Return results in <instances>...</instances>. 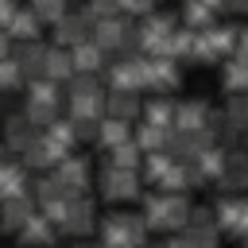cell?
<instances>
[{"label": "cell", "instance_id": "obj_1", "mask_svg": "<svg viewBox=\"0 0 248 248\" xmlns=\"http://www.w3.org/2000/svg\"><path fill=\"white\" fill-rule=\"evenodd\" d=\"M190 213H194V205L186 202V194L159 190V194L143 198V221H147V229H186Z\"/></svg>", "mask_w": 248, "mask_h": 248}, {"label": "cell", "instance_id": "obj_2", "mask_svg": "<svg viewBox=\"0 0 248 248\" xmlns=\"http://www.w3.org/2000/svg\"><path fill=\"white\" fill-rule=\"evenodd\" d=\"M105 236H108V248H143L147 221L140 213H112L105 225Z\"/></svg>", "mask_w": 248, "mask_h": 248}, {"label": "cell", "instance_id": "obj_3", "mask_svg": "<svg viewBox=\"0 0 248 248\" xmlns=\"http://www.w3.org/2000/svg\"><path fill=\"white\" fill-rule=\"evenodd\" d=\"M101 194L108 202H132V198H140V174L120 170V167H105L101 170Z\"/></svg>", "mask_w": 248, "mask_h": 248}, {"label": "cell", "instance_id": "obj_4", "mask_svg": "<svg viewBox=\"0 0 248 248\" xmlns=\"http://www.w3.org/2000/svg\"><path fill=\"white\" fill-rule=\"evenodd\" d=\"M143 85H155V93H167L178 85V62L163 58V54H147L143 58Z\"/></svg>", "mask_w": 248, "mask_h": 248}, {"label": "cell", "instance_id": "obj_5", "mask_svg": "<svg viewBox=\"0 0 248 248\" xmlns=\"http://www.w3.org/2000/svg\"><path fill=\"white\" fill-rule=\"evenodd\" d=\"M54 39H58V46H66V50H74L78 43H85V39H93V23H89V16L81 12V16H62L58 23H54Z\"/></svg>", "mask_w": 248, "mask_h": 248}, {"label": "cell", "instance_id": "obj_6", "mask_svg": "<svg viewBox=\"0 0 248 248\" xmlns=\"http://www.w3.org/2000/svg\"><path fill=\"white\" fill-rule=\"evenodd\" d=\"M174 128L178 132H205L213 128V112L205 101H186V105H174Z\"/></svg>", "mask_w": 248, "mask_h": 248}, {"label": "cell", "instance_id": "obj_7", "mask_svg": "<svg viewBox=\"0 0 248 248\" xmlns=\"http://www.w3.org/2000/svg\"><path fill=\"white\" fill-rule=\"evenodd\" d=\"M143 112V101H140V93H132V89H108L105 93V116H116V120H136Z\"/></svg>", "mask_w": 248, "mask_h": 248}, {"label": "cell", "instance_id": "obj_8", "mask_svg": "<svg viewBox=\"0 0 248 248\" xmlns=\"http://www.w3.org/2000/svg\"><path fill=\"white\" fill-rule=\"evenodd\" d=\"M12 62L19 66L23 78H43V70H46V46H39L35 39H27V43H19L12 50Z\"/></svg>", "mask_w": 248, "mask_h": 248}, {"label": "cell", "instance_id": "obj_9", "mask_svg": "<svg viewBox=\"0 0 248 248\" xmlns=\"http://www.w3.org/2000/svg\"><path fill=\"white\" fill-rule=\"evenodd\" d=\"M108 81H112V89H132V93H140V89H143V58L112 62V66H108Z\"/></svg>", "mask_w": 248, "mask_h": 248}, {"label": "cell", "instance_id": "obj_10", "mask_svg": "<svg viewBox=\"0 0 248 248\" xmlns=\"http://www.w3.org/2000/svg\"><path fill=\"white\" fill-rule=\"evenodd\" d=\"M70 58H74V70H78V74H101L108 54H105L93 39H85V43H78V46L70 50Z\"/></svg>", "mask_w": 248, "mask_h": 248}, {"label": "cell", "instance_id": "obj_11", "mask_svg": "<svg viewBox=\"0 0 248 248\" xmlns=\"http://www.w3.org/2000/svg\"><path fill=\"white\" fill-rule=\"evenodd\" d=\"M217 182H221L225 190H244V186H248V155H244V151H229L225 170H221Z\"/></svg>", "mask_w": 248, "mask_h": 248}, {"label": "cell", "instance_id": "obj_12", "mask_svg": "<svg viewBox=\"0 0 248 248\" xmlns=\"http://www.w3.org/2000/svg\"><path fill=\"white\" fill-rule=\"evenodd\" d=\"M221 85L229 93H248V62L240 54H229L225 66H221Z\"/></svg>", "mask_w": 248, "mask_h": 248}, {"label": "cell", "instance_id": "obj_13", "mask_svg": "<svg viewBox=\"0 0 248 248\" xmlns=\"http://www.w3.org/2000/svg\"><path fill=\"white\" fill-rule=\"evenodd\" d=\"M97 140L112 151V147H120V143L132 140V124H128V120H116V116H105V120L97 124Z\"/></svg>", "mask_w": 248, "mask_h": 248}, {"label": "cell", "instance_id": "obj_14", "mask_svg": "<svg viewBox=\"0 0 248 248\" xmlns=\"http://www.w3.org/2000/svg\"><path fill=\"white\" fill-rule=\"evenodd\" d=\"M74 74H78V70H74L70 50H62V46L46 50V70H43V78H50V81H70Z\"/></svg>", "mask_w": 248, "mask_h": 248}, {"label": "cell", "instance_id": "obj_15", "mask_svg": "<svg viewBox=\"0 0 248 248\" xmlns=\"http://www.w3.org/2000/svg\"><path fill=\"white\" fill-rule=\"evenodd\" d=\"M39 27H43V23H39V19L31 16V8H19V12H16L12 19H8V27H4V31H8L12 39L27 43V39H39Z\"/></svg>", "mask_w": 248, "mask_h": 248}, {"label": "cell", "instance_id": "obj_16", "mask_svg": "<svg viewBox=\"0 0 248 248\" xmlns=\"http://www.w3.org/2000/svg\"><path fill=\"white\" fill-rule=\"evenodd\" d=\"M140 116H147V124H155V128H167V132H174V101H167V97H155V101H147Z\"/></svg>", "mask_w": 248, "mask_h": 248}, {"label": "cell", "instance_id": "obj_17", "mask_svg": "<svg viewBox=\"0 0 248 248\" xmlns=\"http://www.w3.org/2000/svg\"><path fill=\"white\" fill-rule=\"evenodd\" d=\"M74 120H105V93H89V97H70Z\"/></svg>", "mask_w": 248, "mask_h": 248}, {"label": "cell", "instance_id": "obj_18", "mask_svg": "<svg viewBox=\"0 0 248 248\" xmlns=\"http://www.w3.org/2000/svg\"><path fill=\"white\" fill-rule=\"evenodd\" d=\"M85 174H89L85 159H74V155H66V159L58 163V182H62V186H74V190H81V186H85Z\"/></svg>", "mask_w": 248, "mask_h": 248}, {"label": "cell", "instance_id": "obj_19", "mask_svg": "<svg viewBox=\"0 0 248 248\" xmlns=\"http://www.w3.org/2000/svg\"><path fill=\"white\" fill-rule=\"evenodd\" d=\"M225 124L232 132H248V93H232L225 105Z\"/></svg>", "mask_w": 248, "mask_h": 248}, {"label": "cell", "instance_id": "obj_20", "mask_svg": "<svg viewBox=\"0 0 248 248\" xmlns=\"http://www.w3.org/2000/svg\"><path fill=\"white\" fill-rule=\"evenodd\" d=\"M182 19H186V27H190V31H194V27H198V31H205V27L213 23V8H205L202 0H186V4H182Z\"/></svg>", "mask_w": 248, "mask_h": 248}, {"label": "cell", "instance_id": "obj_21", "mask_svg": "<svg viewBox=\"0 0 248 248\" xmlns=\"http://www.w3.org/2000/svg\"><path fill=\"white\" fill-rule=\"evenodd\" d=\"M66 12H70L66 0H31V16H35L39 23H50V27H54Z\"/></svg>", "mask_w": 248, "mask_h": 248}, {"label": "cell", "instance_id": "obj_22", "mask_svg": "<svg viewBox=\"0 0 248 248\" xmlns=\"http://www.w3.org/2000/svg\"><path fill=\"white\" fill-rule=\"evenodd\" d=\"M8 143H12V147H31V143H35V128H31L27 116L8 120Z\"/></svg>", "mask_w": 248, "mask_h": 248}, {"label": "cell", "instance_id": "obj_23", "mask_svg": "<svg viewBox=\"0 0 248 248\" xmlns=\"http://www.w3.org/2000/svg\"><path fill=\"white\" fill-rule=\"evenodd\" d=\"M66 97H89V93H105L101 89V81H97V74H74L70 81H66Z\"/></svg>", "mask_w": 248, "mask_h": 248}, {"label": "cell", "instance_id": "obj_24", "mask_svg": "<svg viewBox=\"0 0 248 248\" xmlns=\"http://www.w3.org/2000/svg\"><path fill=\"white\" fill-rule=\"evenodd\" d=\"M19 81H23V74H19V66L12 62V54L0 58V93H4V89H16Z\"/></svg>", "mask_w": 248, "mask_h": 248}, {"label": "cell", "instance_id": "obj_25", "mask_svg": "<svg viewBox=\"0 0 248 248\" xmlns=\"http://www.w3.org/2000/svg\"><path fill=\"white\" fill-rule=\"evenodd\" d=\"M232 54H240V58L248 62V27H240V31H236V50H232Z\"/></svg>", "mask_w": 248, "mask_h": 248}, {"label": "cell", "instance_id": "obj_26", "mask_svg": "<svg viewBox=\"0 0 248 248\" xmlns=\"http://www.w3.org/2000/svg\"><path fill=\"white\" fill-rule=\"evenodd\" d=\"M221 8H229V12H236V16H244V12H248V0H225Z\"/></svg>", "mask_w": 248, "mask_h": 248}, {"label": "cell", "instance_id": "obj_27", "mask_svg": "<svg viewBox=\"0 0 248 248\" xmlns=\"http://www.w3.org/2000/svg\"><path fill=\"white\" fill-rule=\"evenodd\" d=\"M0 58H8V31H0Z\"/></svg>", "mask_w": 248, "mask_h": 248}, {"label": "cell", "instance_id": "obj_28", "mask_svg": "<svg viewBox=\"0 0 248 248\" xmlns=\"http://www.w3.org/2000/svg\"><path fill=\"white\" fill-rule=\"evenodd\" d=\"M143 4H147V8H155V0H143Z\"/></svg>", "mask_w": 248, "mask_h": 248}]
</instances>
